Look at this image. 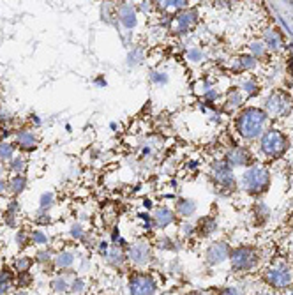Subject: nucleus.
I'll return each mask as SVG.
<instances>
[{"mask_svg":"<svg viewBox=\"0 0 293 295\" xmlns=\"http://www.w3.org/2000/svg\"><path fill=\"white\" fill-rule=\"evenodd\" d=\"M152 283L147 276H136L133 281V293L135 295H150Z\"/></svg>","mask_w":293,"mask_h":295,"instance_id":"nucleus-1","label":"nucleus"},{"mask_svg":"<svg viewBox=\"0 0 293 295\" xmlns=\"http://www.w3.org/2000/svg\"><path fill=\"white\" fill-rule=\"evenodd\" d=\"M20 142H23L25 145H30V143L34 142V138H32L30 135H21V136H20Z\"/></svg>","mask_w":293,"mask_h":295,"instance_id":"nucleus-2","label":"nucleus"},{"mask_svg":"<svg viewBox=\"0 0 293 295\" xmlns=\"http://www.w3.org/2000/svg\"><path fill=\"white\" fill-rule=\"evenodd\" d=\"M11 152H13V150H11V147H2V149H0V154H2V156H6V157H9Z\"/></svg>","mask_w":293,"mask_h":295,"instance_id":"nucleus-3","label":"nucleus"},{"mask_svg":"<svg viewBox=\"0 0 293 295\" xmlns=\"http://www.w3.org/2000/svg\"><path fill=\"white\" fill-rule=\"evenodd\" d=\"M2 187H4V184H2V182H0V189H2Z\"/></svg>","mask_w":293,"mask_h":295,"instance_id":"nucleus-4","label":"nucleus"}]
</instances>
